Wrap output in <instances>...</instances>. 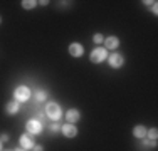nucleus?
<instances>
[{
  "mask_svg": "<svg viewBox=\"0 0 158 151\" xmlns=\"http://www.w3.org/2000/svg\"><path fill=\"white\" fill-rule=\"evenodd\" d=\"M108 60H110V66L114 67V69H118V67H121L123 64H125V59H123L121 54H111V55H108Z\"/></svg>",
  "mask_w": 158,
  "mask_h": 151,
  "instance_id": "6",
  "label": "nucleus"
},
{
  "mask_svg": "<svg viewBox=\"0 0 158 151\" xmlns=\"http://www.w3.org/2000/svg\"><path fill=\"white\" fill-rule=\"evenodd\" d=\"M158 12V7H156V2L155 3H153V14H156Z\"/></svg>",
  "mask_w": 158,
  "mask_h": 151,
  "instance_id": "20",
  "label": "nucleus"
},
{
  "mask_svg": "<svg viewBox=\"0 0 158 151\" xmlns=\"http://www.w3.org/2000/svg\"><path fill=\"white\" fill-rule=\"evenodd\" d=\"M61 131H62V134L66 136V138H76V134H77V128L74 126V124H62V128H61Z\"/></svg>",
  "mask_w": 158,
  "mask_h": 151,
  "instance_id": "7",
  "label": "nucleus"
},
{
  "mask_svg": "<svg viewBox=\"0 0 158 151\" xmlns=\"http://www.w3.org/2000/svg\"><path fill=\"white\" fill-rule=\"evenodd\" d=\"M39 2H35V0H24L22 2V9H25V10H31V9H34V7L37 5Z\"/></svg>",
  "mask_w": 158,
  "mask_h": 151,
  "instance_id": "13",
  "label": "nucleus"
},
{
  "mask_svg": "<svg viewBox=\"0 0 158 151\" xmlns=\"http://www.w3.org/2000/svg\"><path fill=\"white\" fill-rule=\"evenodd\" d=\"M2 143H5V141H9V134H2V139H0Z\"/></svg>",
  "mask_w": 158,
  "mask_h": 151,
  "instance_id": "18",
  "label": "nucleus"
},
{
  "mask_svg": "<svg viewBox=\"0 0 158 151\" xmlns=\"http://www.w3.org/2000/svg\"><path fill=\"white\" fill-rule=\"evenodd\" d=\"M146 136H150V139H152V141H156V136H158V129H156V128H152V129H150L148 133H146Z\"/></svg>",
  "mask_w": 158,
  "mask_h": 151,
  "instance_id": "14",
  "label": "nucleus"
},
{
  "mask_svg": "<svg viewBox=\"0 0 158 151\" xmlns=\"http://www.w3.org/2000/svg\"><path fill=\"white\" fill-rule=\"evenodd\" d=\"M34 151H44V146H34Z\"/></svg>",
  "mask_w": 158,
  "mask_h": 151,
  "instance_id": "19",
  "label": "nucleus"
},
{
  "mask_svg": "<svg viewBox=\"0 0 158 151\" xmlns=\"http://www.w3.org/2000/svg\"><path fill=\"white\" fill-rule=\"evenodd\" d=\"M0 24H2V17H0Z\"/></svg>",
  "mask_w": 158,
  "mask_h": 151,
  "instance_id": "23",
  "label": "nucleus"
},
{
  "mask_svg": "<svg viewBox=\"0 0 158 151\" xmlns=\"http://www.w3.org/2000/svg\"><path fill=\"white\" fill-rule=\"evenodd\" d=\"M15 151H25V149H24V148H20V149H15Z\"/></svg>",
  "mask_w": 158,
  "mask_h": 151,
  "instance_id": "21",
  "label": "nucleus"
},
{
  "mask_svg": "<svg viewBox=\"0 0 158 151\" xmlns=\"http://www.w3.org/2000/svg\"><path fill=\"white\" fill-rule=\"evenodd\" d=\"M46 114H47V118L57 121V119L62 116L61 106H59L57 103H47V106H46Z\"/></svg>",
  "mask_w": 158,
  "mask_h": 151,
  "instance_id": "1",
  "label": "nucleus"
},
{
  "mask_svg": "<svg viewBox=\"0 0 158 151\" xmlns=\"http://www.w3.org/2000/svg\"><path fill=\"white\" fill-rule=\"evenodd\" d=\"M67 51H69V54L73 55V57H81L82 52H84V49H82V45H81V44L73 42V44L69 45V49H67Z\"/></svg>",
  "mask_w": 158,
  "mask_h": 151,
  "instance_id": "8",
  "label": "nucleus"
},
{
  "mask_svg": "<svg viewBox=\"0 0 158 151\" xmlns=\"http://www.w3.org/2000/svg\"><path fill=\"white\" fill-rule=\"evenodd\" d=\"M35 99L40 101V103L46 101V92H44V91H37V92H35Z\"/></svg>",
  "mask_w": 158,
  "mask_h": 151,
  "instance_id": "15",
  "label": "nucleus"
},
{
  "mask_svg": "<svg viewBox=\"0 0 158 151\" xmlns=\"http://www.w3.org/2000/svg\"><path fill=\"white\" fill-rule=\"evenodd\" d=\"M14 97H15V101H19V103H24V101H27L31 97V89L27 86H19L14 91Z\"/></svg>",
  "mask_w": 158,
  "mask_h": 151,
  "instance_id": "2",
  "label": "nucleus"
},
{
  "mask_svg": "<svg viewBox=\"0 0 158 151\" xmlns=\"http://www.w3.org/2000/svg\"><path fill=\"white\" fill-rule=\"evenodd\" d=\"M93 40H94L96 44H101V42L104 40V37L101 35V34H96V35H93Z\"/></svg>",
  "mask_w": 158,
  "mask_h": 151,
  "instance_id": "16",
  "label": "nucleus"
},
{
  "mask_svg": "<svg viewBox=\"0 0 158 151\" xmlns=\"http://www.w3.org/2000/svg\"><path fill=\"white\" fill-rule=\"evenodd\" d=\"M20 146L24 149H32L34 146H35V143H34V138L31 133H25L20 136Z\"/></svg>",
  "mask_w": 158,
  "mask_h": 151,
  "instance_id": "5",
  "label": "nucleus"
},
{
  "mask_svg": "<svg viewBox=\"0 0 158 151\" xmlns=\"http://www.w3.org/2000/svg\"><path fill=\"white\" fill-rule=\"evenodd\" d=\"M0 151H2V141H0Z\"/></svg>",
  "mask_w": 158,
  "mask_h": 151,
  "instance_id": "22",
  "label": "nucleus"
},
{
  "mask_svg": "<svg viewBox=\"0 0 158 151\" xmlns=\"http://www.w3.org/2000/svg\"><path fill=\"white\" fill-rule=\"evenodd\" d=\"M66 119H67V123H69V124H76L77 121L81 119V112H79L77 109H69L67 114H66Z\"/></svg>",
  "mask_w": 158,
  "mask_h": 151,
  "instance_id": "9",
  "label": "nucleus"
},
{
  "mask_svg": "<svg viewBox=\"0 0 158 151\" xmlns=\"http://www.w3.org/2000/svg\"><path fill=\"white\" fill-rule=\"evenodd\" d=\"M25 128H27V133H31V134H37V133L42 131V124H40V121H37V119L27 121Z\"/></svg>",
  "mask_w": 158,
  "mask_h": 151,
  "instance_id": "4",
  "label": "nucleus"
},
{
  "mask_svg": "<svg viewBox=\"0 0 158 151\" xmlns=\"http://www.w3.org/2000/svg\"><path fill=\"white\" fill-rule=\"evenodd\" d=\"M19 109H20V104H19V101H10V103H7V106H5L7 114H17Z\"/></svg>",
  "mask_w": 158,
  "mask_h": 151,
  "instance_id": "12",
  "label": "nucleus"
},
{
  "mask_svg": "<svg viewBox=\"0 0 158 151\" xmlns=\"http://www.w3.org/2000/svg\"><path fill=\"white\" fill-rule=\"evenodd\" d=\"M146 133H148V129H146L145 126H141V124H138V126L133 128V136H135V138H138V139H145Z\"/></svg>",
  "mask_w": 158,
  "mask_h": 151,
  "instance_id": "11",
  "label": "nucleus"
},
{
  "mask_svg": "<svg viewBox=\"0 0 158 151\" xmlns=\"http://www.w3.org/2000/svg\"><path fill=\"white\" fill-rule=\"evenodd\" d=\"M108 57V51L104 47H96L94 51L91 52V55H89V59H91V62H94V64H99V62H103L104 59Z\"/></svg>",
  "mask_w": 158,
  "mask_h": 151,
  "instance_id": "3",
  "label": "nucleus"
},
{
  "mask_svg": "<svg viewBox=\"0 0 158 151\" xmlns=\"http://www.w3.org/2000/svg\"><path fill=\"white\" fill-rule=\"evenodd\" d=\"M49 129H51V131H52V133H57V131H59V129H61V128H59V126H57V124H51V128H49Z\"/></svg>",
  "mask_w": 158,
  "mask_h": 151,
  "instance_id": "17",
  "label": "nucleus"
},
{
  "mask_svg": "<svg viewBox=\"0 0 158 151\" xmlns=\"http://www.w3.org/2000/svg\"><path fill=\"white\" fill-rule=\"evenodd\" d=\"M104 45H106V47H104L106 51H108V49H111V51H114V49L119 45V39H118L116 35L106 37V39H104Z\"/></svg>",
  "mask_w": 158,
  "mask_h": 151,
  "instance_id": "10",
  "label": "nucleus"
}]
</instances>
